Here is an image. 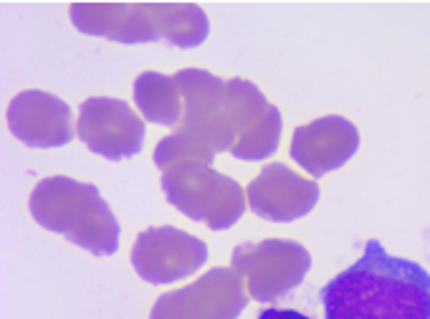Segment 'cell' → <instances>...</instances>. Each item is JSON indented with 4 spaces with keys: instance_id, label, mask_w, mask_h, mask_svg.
I'll return each mask as SVG.
<instances>
[{
    "instance_id": "6da1fadb",
    "label": "cell",
    "mask_w": 430,
    "mask_h": 319,
    "mask_svg": "<svg viewBox=\"0 0 430 319\" xmlns=\"http://www.w3.org/2000/svg\"><path fill=\"white\" fill-rule=\"evenodd\" d=\"M319 297L324 319H430V274L367 241L357 264L321 286Z\"/></svg>"
},
{
    "instance_id": "7a4b0ae2",
    "label": "cell",
    "mask_w": 430,
    "mask_h": 319,
    "mask_svg": "<svg viewBox=\"0 0 430 319\" xmlns=\"http://www.w3.org/2000/svg\"><path fill=\"white\" fill-rule=\"evenodd\" d=\"M71 21L81 33L119 43H150L165 38L193 49L208 38V15L193 3H77Z\"/></svg>"
},
{
    "instance_id": "3957f363",
    "label": "cell",
    "mask_w": 430,
    "mask_h": 319,
    "mask_svg": "<svg viewBox=\"0 0 430 319\" xmlns=\"http://www.w3.org/2000/svg\"><path fill=\"white\" fill-rule=\"evenodd\" d=\"M31 213L43 228L63 233L94 256L119 249V223L94 185L63 175L46 178L31 193Z\"/></svg>"
},
{
    "instance_id": "277c9868",
    "label": "cell",
    "mask_w": 430,
    "mask_h": 319,
    "mask_svg": "<svg viewBox=\"0 0 430 319\" xmlns=\"http://www.w3.org/2000/svg\"><path fill=\"white\" fill-rule=\"evenodd\" d=\"M162 190L175 208L213 231L230 228L246 210L243 187L205 162H182L165 170Z\"/></svg>"
},
{
    "instance_id": "5b68a950",
    "label": "cell",
    "mask_w": 430,
    "mask_h": 319,
    "mask_svg": "<svg viewBox=\"0 0 430 319\" xmlns=\"http://www.w3.org/2000/svg\"><path fill=\"white\" fill-rule=\"evenodd\" d=\"M312 266L309 251L296 241L269 238L243 243L233 251V269L246 279L248 294L256 302H276L296 289Z\"/></svg>"
},
{
    "instance_id": "8992f818",
    "label": "cell",
    "mask_w": 430,
    "mask_h": 319,
    "mask_svg": "<svg viewBox=\"0 0 430 319\" xmlns=\"http://www.w3.org/2000/svg\"><path fill=\"white\" fill-rule=\"evenodd\" d=\"M248 304L236 269H213L195 284L162 294L150 319H236Z\"/></svg>"
},
{
    "instance_id": "52a82bcc",
    "label": "cell",
    "mask_w": 430,
    "mask_h": 319,
    "mask_svg": "<svg viewBox=\"0 0 430 319\" xmlns=\"http://www.w3.org/2000/svg\"><path fill=\"white\" fill-rule=\"evenodd\" d=\"M208 261V246L185 231L147 228L139 233L132 249V264L139 277L150 284H173L190 277Z\"/></svg>"
},
{
    "instance_id": "ba28073f",
    "label": "cell",
    "mask_w": 430,
    "mask_h": 319,
    "mask_svg": "<svg viewBox=\"0 0 430 319\" xmlns=\"http://www.w3.org/2000/svg\"><path fill=\"white\" fill-rule=\"evenodd\" d=\"M77 132L91 153L106 160L132 157L145 142V122L127 102L109 97H91L79 109Z\"/></svg>"
},
{
    "instance_id": "9c48e42d",
    "label": "cell",
    "mask_w": 430,
    "mask_h": 319,
    "mask_svg": "<svg viewBox=\"0 0 430 319\" xmlns=\"http://www.w3.org/2000/svg\"><path fill=\"white\" fill-rule=\"evenodd\" d=\"M233 114H236V145L230 155L238 160H266L276 153L281 137V111L243 79L228 81Z\"/></svg>"
},
{
    "instance_id": "30bf717a",
    "label": "cell",
    "mask_w": 430,
    "mask_h": 319,
    "mask_svg": "<svg viewBox=\"0 0 430 319\" xmlns=\"http://www.w3.org/2000/svg\"><path fill=\"white\" fill-rule=\"evenodd\" d=\"M246 198L256 215L266 221L289 223L306 215L317 205L319 185L296 175L281 162H271L248 185Z\"/></svg>"
},
{
    "instance_id": "8fae6325",
    "label": "cell",
    "mask_w": 430,
    "mask_h": 319,
    "mask_svg": "<svg viewBox=\"0 0 430 319\" xmlns=\"http://www.w3.org/2000/svg\"><path fill=\"white\" fill-rule=\"evenodd\" d=\"M360 132L344 117H321L312 125L296 127L292 139V157L306 173L319 178L342 167L357 153Z\"/></svg>"
},
{
    "instance_id": "7c38bea8",
    "label": "cell",
    "mask_w": 430,
    "mask_h": 319,
    "mask_svg": "<svg viewBox=\"0 0 430 319\" xmlns=\"http://www.w3.org/2000/svg\"><path fill=\"white\" fill-rule=\"evenodd\" d=\"M8 125L31 147H61L74 137L71 109L46 91H23L8 107Z\"/></svg>"
},
{
    "instance_id": "4fadbf2b",
    "label": "cell",
    "mask_w": 430,
    "mask_h": 319,
    "mask_svg": "<svg viewBox=\"0 0 430 319\" xmlns=\"http://www.w3.org/2000/svg\"><path fill=\"white\" fill-rule=\"evenodd\" d=\"M134 104L145 114V119L165 127H175L182 122L185 114V102H182L177 79L157 71H145L134 81Z\"/></svg>"
},
{
    "instance_id": "5bb4252c",
    "label": "cell",
    "mask_w": 430,
    "mask_h": 319,
    "mask_svg": "<svg viewBox=\"0 0 430 319\" xmlns=\"http://www.w3.org/2000/svg\"><path fill=\"white\" fill-rule=\"evenodd\" d=\"M258 319H309L306 314L294 312V309H264Z\"/></svg>"
}]
</instances>
